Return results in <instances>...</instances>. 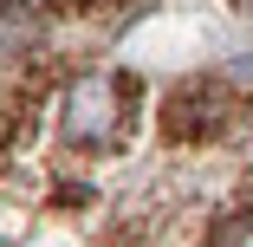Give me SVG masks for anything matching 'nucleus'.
Returning a JSON list of instances; mask_svg holds the SVG:
<instances>
[{
	"mask_svg": "<svg viewBox=\"0 0 253 247\" xmlns=\"http://www.w3.org/2000/svg\"><path fill=\"white\" fill-rule=\"evenodd\" d=\"M117 130V85L111 78H78L65 91V137L78 143H97Z\"/></svg>",
	"mask_w": 253,
	"mask_h": 247,
	"instance_id": "1",
	"label": "nucleus"
},
{
	"mask_svg": "<svg viewBox=\"0 0 253 247\" xmlns=\"http://www.w3.org/2000/svg\"><path fill=\"white\" fill-rule=\"evenodd\" d=\"M234 247H253V221H240V228H234Z\"/></svg>",
	"mask_w": 253,
	"mask_h": 247,
	"instance_id": "2",
	"label": "nucleus"
}]
</instances>
